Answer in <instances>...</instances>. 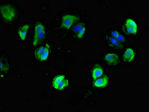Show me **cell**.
<instances>
[{
  "label": "cell",
  "instance_id": "5b68a950",
  "mask_svg": "<svg viewBox=\"0 0 149 112\" xmlns=\"http://www.w3.org/2000/svg\"><path fill=\"white\" fill-rule=\"evenodd\" d=\"M122 29L123 32L127 35L129 36L135 35L138 32V25L133 19H127L123 24Z\"/></svg>",
  "mask_w": 149,
  "mask_h": 112
},
{
  "label": "cell",
  "instance_id": "277c9868",
  "mask_svg": "<svg viewBox=\"0 0 149 112\" xmlns=\"http://www.w3.org/2000/svg\"><path fill=\"white\" fill-rule=\"evenodd\" d=\"M79 17L73 14H66L63 15L61 19V26L64 29H70L72 26L77 23Z\"/></svg>",
  "mask_w": 149,
  "mask_h": 112
},
{
  "label": "cell",
  "instance_id": "5bb4252c",
  "mask_svg": "<svg viewBox=\"0 0 149 112\" xmlns=\"http://www.w3.org/2000/svg\"><path fill=\"white\" fill-rule=\"evenodd\" d=\"M104 74V70L99 66H97L94 68L92 71V77L94 80L101 77Z\"/></svg>",
  "mask_w": 149,
  "mask_h": 112
},
{
  "label": "cell",
  "instance_id": "9a60e30c",
  "mask_svg": "<svg viewBox=\"0 0 149 112\" xmlns=\"http://www.w3.org/2000/svg\"><path fill=\"white\" fill-rule=\"evenodd\" d=\"M108 33L111 36L117 39L118 40H119L120 42L123 43V44L125 41V36H123L118 31L116 30L111 31L108 32Z\"/></svg>",
  "mask_w": 149,
  "mask_h": 112
},
{
  "label": "cell",
  "instance_id": "ba28073f",
  "mask_svg": "<svg viewBox=\"0 0 149 112\" xmlns=\"http://www.w3.org/2000/svg\"><path fill=\"white\" fill-rule=\"evenodd\" d=\"M31 23H26L20 24L18 26L17 30V33L18 37L22 41L25 40L29 32Z\"/></svg>",
  "mask_w": 149,
  "mask_h": 112
},
{
  "label": "cell",
  "instance_id": "7a4b0ae2",
  "mask_svg": "<svg viewBox=\"0 0 149 112\" xmlns=\"http://www.w3.org/2000/svg\"><path fill=\"white\" fill-rule=\"evenodd\" d=\"M47 29L45 24L40 21H36L34 27L32 45L37 46L43 44L46 37Z\"/></svg>",
  "mask_w": 149,
  "mask_h": 112
},
{
  "label": "cell",
  "instance_id": "7c38bea8",
  "mask_svg": "<svg viewBox=\"0 0 149 112\" xmlns=\"http://www.w3.org/2000/svg\"><path fill=\"white\" fill-rule=\"evenodd\" d=\"M135 56V53L134 50L131 48H128L123 54V60L125 62H131L134 60Z\"/></svg>",
  "mask_w": 149,
  "mask_h": 112
},
{
  "label": "cell",
  "instance_id": "4fadbf2b",
  "mask_svg": "<svg viewBox=\"0 0 149 112\" xmlns=\"http://www.w3.org/2000/svg\"><path fill=\"white\" fill-rule=\"evenodd\" d=\"M109 77L104 75L102 77H99L94 82L93 85L97 88H104L108 84Z\"/></svg>",
  "mask_w": 149,
  "mask_h": 112
},
{
  "label": "cell",
  "instance_id": "8992f818",
  "mask_svg": "<svg viewBox=\"0 0 149 112\" xmlns=\"http://www.w3.org/2000/svg\"><path fill=\"white\" fill-rule=\"evenodd\" d=\"M68 79L65 75H59L55 77L52 82L53 88L58 91H61L68 86Z\"/></svg>",
  "mask_w": 149,
  "mask_h": 112
},
{
  "label": "cell",
  "instance_id": "3957f363",
  "mask_svg": "<svg viewBox=\"0 0 149 112\" xmlns=\"http://www.w3.org/2000/svg\"><path fill=\"white\" fill-rule=\"evenodd\" d=\"M50 51V45L47 43L35 49L34 54L35 58L38 61L44 62L48 59Z\"/></svg>",
  "mask_w": 149,
  "mask_h": 112
},
{
  "label": "cell",
  "instance_id": "30bf717a",
  "mask_svg": "<svg viewBox=\"0 0 149 112\" xmlns=\"http://www.w3.org/2000/svg\"><path fill=\"white\" fill-rule=\"evenodd\" d=\"M104 60L106 64L108 66H117L120 63L118 55L115 53H108L105 55Z\"/></svg>",
  "mask_w": 149,
  "mask_h": 112
},
{
  "label": "cell",
  "instance_id": "8fae6325",
  "mask_svg": "<svg viewBox=\"0 0 149 112\" xmlns=\"http://www.w3.org/2000/svg\"><path fill=\"white\" fill-rule=\"evenodd\" d=\"M11 64L10 59L6 54H1V73L6 74L8 73L11 68Z\"/></svg>",
  "mask_w": 149,
  "mask_h": 112
},
{
  "label": "cell",
  "instance_id": "9c48e42d",
  "mask_svg": "<svg viewBox=\"0 0 149 112\" xmlns=\"http://www.w3.org/2000/svg\"><path fill=\"white\" fill-rule=\"evenodd\" d=\"M105 38L107 44L110 47L119 50H122L124 48L123 43L111 36L108 33L105 35Z\"/></svg>",
  "mask_w": 149,
  "mask_h": 112
},
{
  "label": "cell",
  "instance_id": "6da1fadb",
  "mask_svg": "<svg viewBox=\"0 0 149 112\" xmlns=\"http://www.w3.org/2000/svg\"><path fill=\"white\" fill-rule=\"evenodd\" d=\"M0 5V18L2 24L9 26L15 24L23 11L19 6L10 1L1 2Z\"/></svg>",
  "mask_w": 149,
  "mask_h": 112
},
{
  "label": "cell",
  "instance_id": "52a82bcc",
  "mask_svg": "<svg viewBox=\"0 0 149 112\" xmlns=\"http://www.w3.org/2000/svg\"><path fill=\"white\" fill-rule=\"evenodd\" d=\"M86 30V25L84 22H78L73 26L72 28V35L74 38L80 39L84 36Z\"/></svg>",
  "mask_w": 149,
  "mask_h": 112
}]
</instances>
